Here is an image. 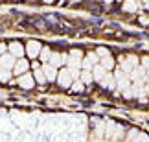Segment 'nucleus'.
Masks as SVG:
<instances>
[{
  "mask_svg": "<svg viewBox=\"0 0 149 142\" xmlns=\"http://www.w3.org/2000/svg\"><path fill=\"white\" fill-rule=\"evenodd\" d=\"M83 81H81V79H79V81H74L72 83V90H76V92H83V90H85V87H83Z\"/></svg>",
  "mask_w": 149,
  "mask_h": 142,
  "instance_id": "17",
  "label": "nucleus"
},
{
  "mask_svg": "<svg viewBox=\"0 0 149 142\" xmlns=\"http://www.w3.org/2000/svg\"><path fill=\"white\" fill-rule=\"evenodd\" d=\"M146 8H147V9H149V2H146Z\"/></svg>",
  "mask_w": 149,
  "mask_h": 142,
  "instance_id": "25",
  "label": "nucleus"
},
{
  "mask_svg": "<svg viewBox=\"0 0 149 142\" xmlns=\"http://www.w3.org/2000/svg\"><path fill=\"white\" fill-rule=\"evenodd\" d=\"M28 66H30V65H28V61L20 57V59L15 63V66H13V72H15V74H24V72L28 70Z\"/></svg>",
  "mask_w": 149,
  "mask_h": 142,
  "instance_id": "9",
  "label": "nucleus"
},
{
  "mask_svg": "<svg viewBox=\"0 0 149 142\" xmlns=\"http://www.w3.org/2000/svg\"><path fill=\"white\" fill-rule=\"evenodd\" d=\"M44 2H46V4H52V2H54V0H44Z\"/></svg>",
  "mask_w": 149,
  "mask_h": 142,
  "instance_id": "23",
  "label": "nucleus"
},
{
  "mask_svg": "<svg viewBox=\"0 0 149 142\" xmlns=\"http://www.w3.org/2000/svg\"><path fill=\"white\" fill-rule=\"evenodd\" d=\"M35 81H39V83H46L48 81L46 76H44V72H42V69H35Z\"/></svg>",
  "mask_w": 149,
  "mask_h": 142,
  "instance_id": "16",
  "label": "nucleus"
},
{
  "mask_svg": "<svg viewBox=\"0 0 149 142\" xmlns=\"http://www.w3.org/2000/svg\"><path fill=\"white\" fill-rule=\"evenodd\" d=\"M92 74H94V79H96V81H101V79L107 76V70L103 69L101 65H96V66H94V70H92Z\"/></svg>",
  "mask_w": 149,
  "mask_h": 142,
  "instance_id": "10",
  "label": "nucleus"
},
{
  "mask_svg": "<svg viewBox=\"0 0 149 142\" xmlns=\"http://www.w3.org/2000/svg\"><path fill=\"white\" fill-rule=\"evenodd\" d=\"M33 83H35V78L31 74H22L19 78V85L22 89H33Z\"/></svg>",
  "mask_w": 149,
  "mask_h": 142,
  "instance_id": "4",
  "label": "nucleus"
},
{
  "mask_svg": "<svg viewBox=\"0 0 149 142\" xmlns=\"http://www.w3.org/2000/svg\"><path fill=\"white\" fill-rule=\"evenodd\" d=\"M41 50H42V46H41V43H37V41H30L26 44V54L30 55L31 59H35L37 55H41Z\"/></svg>",
  "mask_w": 149,
  "mask_h": 142,
  "instance_id": "2",
  "label": "nucleus"
},
{
  "mask_svg": "<svg viewBox=\"0 0 149 142\" xmlns=\"http://www.w3.org/2000/svg\"><path fill=\"white\" fill-rule=\"evenodd\" d=\"M72 79H74V78H72V74H70V70H68V69H66V70H61L59 74H57V83H59L63 89L72 87V83H74Z\"/></svg>",
  "mask_w": 149,
  "mask_h": 142,
  "instance_id": "1",
  "label": "nucleus"
},
{
  "mask_svg": "<svg viewBox=\"0 0 149 142\" xmlns=\"http://www.w3.org/2000/svg\"><path fill=\"white\" fill-rule=\"evenodd\" d=\"M17 63V59H15V55L13 54H2L0 55V66H4V69H13Z\"/></svg>",
  "mask_w": 149,
  "mask_h": 142,
  "instance_id": "3",
  "label": "nucleus"
},
{
  "mask_svg": "<svg viewBox=\"0 0 149 142\" xmlns=\"http://www.w3.org/2000/svg\"><path fill=\"white\" fill-rule=\"evenodd\" d=\"M9 52L13 54L15 57H19V59H20L22 55H24V52H26V48L22 46L20 43H11V44H9Z\"/></svg>",
  "mask_w": 149,
  "mask_h": 142,
  "instance_id": "7",
  "label": "nucleus"
},
{
  "mask_svg": "<svg viewBox=\"0 0 149 142\" xmlns=\"http://www.w3.org/2000/svg\"><path fill=\"white\" fill-rule=\"evenodd\" d=\"M74 2H79V0H74Z\"/></svg>",
  "mask_w": 149,
  "mask_h": 142,
  "instance_id": "26",
  "label": "nucleus"
},
{
  "mask_svg": "<svg viewBox=\"0 0 149 142\" xmlns=\"http://www.w3.org/2000/svg\"><path fill=\"white\" fill-rule=\"evenodd\" d=\"M48 61H50V65H54L57 69V66H61L63 63H66V55L65 54H52Z\"/></svg>",
  "mask_w": 149,
  "mask_h": 142,
  "instance_id": "8",
  "label": "nucleus"
},
{
  "mask_svg": "<svg viewBox=\"0 0 149 142\" xmlns=\"http://www.w3.org/2000/svg\"><path fill=\"white\" fill-rule=\"evenodd\" d=\"M112 2V0H105V4H111Z\"/></svg>",
  "mask_w": 149,
  "mask_h": 142,
  "instance_id": "24",
  "label": "nucleus"
},
{
  "mask_svg": "<svg viewBox=\"0 0 149 142\" xmlns=\"http://www.w3.org/2000/svg\"><path fill=\"white\" fill-rule=\"evenodd\" d=\"M96 63H98V54H87V57L83 59V65L85 66V70H92V66H96Z\"/></svg>",
  "mask_w": 149,
  "mask_h": 142,
  "instance_id": "5",
  "label": "nucleus"
},
{
  "mask_svg": "<svg viewBox=\"0 0 149 142\" xmlns=\"http://www.w3.org/2000/svg\"><path fill=\"white\" fill-rule=\"evenodd\" d=\"M79 78H81V81H83L85 85H87V83H92V79H94V74L90 72V70H83Z\"/></svg>",
  "mask_w": 149,
  "mask_h": 142,
  "instance_id": "13",
  "label": "nucleus"
},
{
  "mask_svg": "<svg viewBox=\"0 0 149 142\" xmlns=\"http://www.w3.org/2000/svg\"><path fill=\"white\" fill-rule=\"evenodd\" d=\"M114 81H116V78H112L111 74H107V76L103 78L100 83L103 85V87H107V89H114Z\"/></svg>",
  "mask_w": 149,
  "mask_h": 142,
  "instance_id": "11",
  "label": "nucleus"
},
{
  "mask_svg": "<svg viewBox=\"0 0 149 142\" xmlns=\"http://www.w3.org/2000/svg\"><path fill=\"white\" fill-rule=\"evenodd\" d=\"M140 22H142V24H147L149 19H147V17H140Z\"/></svg>",
  "mask_w": 149,
  "mask_h": 142,
  "instance_id": "22",
  "label": "nucleus"
},
{
  "mask_svg": "<svg viewBox=\"0 0 149 142\" xmlns=\"http://www.w3.org/2000/svg\"><path fill=\"white\" fill-rule=\"evenodd\" d=\"M123 9L125 11H136V9H138V4H136V0H125V2H123Z\"/></svg>",
  "mask_w": 149,
  "mask_h": 142,
  "instance_id": "14",
  "label": "nucleus"
},
{
  "mask_svg": "<svg viewBox=\"0 0 149 142\" xmlns=\"http://www.w3.org/2000/svg\"><path fill=\"white\" fill-rule=\"evenodd\" d=\"M96 54H98V55H101V57H107V55H111V52H109L107 48H100Z\"/></svg>",
  "mask_w": 149,
  "mask_h": 142,
  "instance_id": "19",
  "label": "nucleus"
},
{
  "mask_svg": "<svg viewBox=\"0 0 149 142\" xmlns=\"http://www.w3.org/2000/svg\"><path fill=\"white\" fill-rule=\"evenodd\" d=\"M101 66H103L105 70H111L112 66H114V61H112L111 55H107V57H103V59H101Z\"/></svg>",
  "mask_w": 149,
  "mask_h": 142,
  "instance_id": "15",
  "label": "nucleus"
},
{
  "mask_svg": "<svg viewBox=\"0 0 149 142\" xmlns=\"http://www.w3.org/2000/svg\"><path fill=\"white\" fill-rule=\"evenodd\" d=\"M42 72H44V76H46L48 81H54V79H57V70H55V66L54 65H50V63H44L42 66Z\"/></svg>",
  "mask_w": 149,
  "mask_h": 142,
  "instance_id": "6",
  "label": "nucleus"
},
{
  "mask_svg": "<svg viewBox=\"0 0 149 142\" xmlns=\"http://www.w3.org/2000/svg\"><path fill=\"white\" fill-rule=\"evenodd\" d=\"M9 79H11V70L0 66V83H8Z\"/></svg>",
  "mask_w": 149,
  "mask_h": 142,
  "instance_id": "12",
  "label": "nucleus"
},
{
  "mask_svg": "<svg viewBox=\"0 0 149 142\" xmlns=\"http://www.w3.org/2000/svg\"><path fill=\"white\" fill-rule=\"evenodd\" d=\"M142 65H144V66H147V69H149V57H144V59H142Z\"/></svg>",
  "mask_w": 149,
  "mask_h": 142,
  "instance_id": "21",
  "label": "nucleus"
},
{
  "mask_svg": "<svg viewBox=\"0 0 149 142\" xmlns=\"http://www.w3.org/2000/svg\"><path fill=\"white\" fill-rule=\"evenodd\" d=\"M9 46L8 44H0V54H6V50H8Z\"/></svg>",
  "mask_w": 149,
  "mask_h": 142,
  "instance_id": "20",
  "label": "nucleus"
},
{
  "mask_svg": "<svg viewBox=\"0 0 149 142\" xmlns=\"http://www.w3.org/2000/svg\"><path fill=\"white\" fill-rule=\"evenodd\" d=\"M52 55V52H50V48H42L41 50V61H44V63H48V57Z\"/></svg>",
  "mask_w": 149,
  "mask_h": 142,
  "instance_id": "18",
  "label": "nucleus"
}]
</instances>
